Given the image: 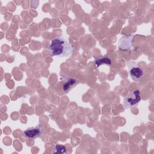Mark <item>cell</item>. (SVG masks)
I'll return each mask as SVG.
<instances>
[{"label": "cell", "mask_w": 154, "mask_h": 154, "mask_svg": "<svg viewBox=\"0 0 154 154\" xmlns=\"http://www.w3.org/2000/svg\"><path fill=\"white\" fill-rule=\"evenodd\" d=\"M79 82L74 78L67 77L63 81V90L65 93H69L75 86L78 85Z\"/></svg>", "instance_id": "cell-5"}, {"label": "cell", "mask_w": 154, "mask_h": 154, "mask_svg": "<svg viewBox=\"0 0 154 154\" xmlns=\"http://www.w3.org/2000/svg\"><path fill=\"white\" fill-rule=\"evenodd\" d=\"M141 99V93L138 89L134 90L129 92L123 100L124 109H128L135 106Z\"/></svg>", "instance_id": "cell-2"}, {"label": "cell", "mask_w": 154, "mask_h": 154, "mask_svg": "<svg viewBox=\"0 0 154 154\" xmlns=\"http://www.w3.org/2000/svg\"><path fill=\"white\" fill-rule=\"evenodd\" d=\"M23 133L28 138L33 140L42 136L43 133V127L39 124L35 126L27 128Z\"/></svg>", "instance_id": "cell-4"}, {"label": "cell", "mask_w": 154, "mask_h": 154, "mask_svg": "<svg viewBox=\"0 0 154 154\" xmlns=\"http://www.w3.org/2000/svg\"><path fill=\"white\" fill-rule=\"evenodd\" d=\"M52 153H67V150L66 146L64 145L56 144L53 150L52 151Z\"/></svg>", "instance_id": "cell-7"}, {"label": "cell", "mask_w": 154, "mask_h": 154, "mask_svg": "<svg viewBox=\"0 0 154 154\" xmlns=\"http://www.w3.org/2000/svg\"><path fill=\"white\" fill-rule=\"evenodd\" d=\"M94 63H95L96 67L97 68L100 65H102V64H106L107 66H110V65H111L112 61L109 59V58H108V57L103 56L101 57L96 58L94 60Z\"/></svg>", "instance_id": "cell-6"}, {"label": "cell", "mask_w": 154, "mask_h": 154, "mask_svg": "<svg viewBox=\"0 0 154 154\" xmlns=\"http://www.w3.org/2000/svg\"><path fill=\"white\" fill-rule=\"evenodd\" d=\"M48 50L51 56L62 57L70 55L74 51V48L67 38L61 36L56 37L51 40Z\"/></svg>", "instance_id": "cell-1"}, {"label": "cell", "mask_w": 154, "mask_h": 154, "mask_svg": "<svg viewBox=\"0 0 154 154\" xmlns=\"http://www.w3.org/2000/svg\"><path fill=\"white\" fill-rule=\"evenodd\" d=\"M129 75L133 81L138 82L140 81L144 75L143 70L138 66V64L134 62H128V63Z\"/></svg>", "instance_id": "cell-3"}]
</instances>
